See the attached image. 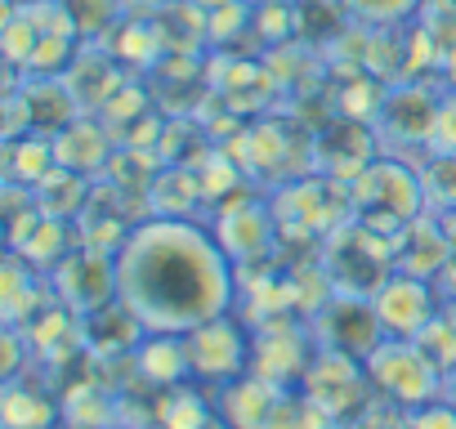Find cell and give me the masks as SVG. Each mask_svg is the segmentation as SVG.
Segmentation results:
<instances>
[{"label":"cell","mask_w":456,"mask_h":429,"mask_svg":"<svg viewBox=\"0 0 456 429\" xmlns=\"http://www.w3.org/2000/svg\"><path fill=\"white\" fill-rule=\"evenodd\" d=\"M112 260L117 300L143 322V331L188 336L238 304V264L219 247L215 229L197 220L148 214L126 233Z\"/></svg>","instance_id":"6da1fadb"},{"label":"cell","mask_w":456,"mask_h":429,"mask_svg":"<svg viewBox=\"0 0 456 429\" xmlns=\"http://www.w3.org/2000/svg\"><path fill=\"white\" fill-rule=\"evenodd\" d=\"M349 201H354V220L380 238H398L407 224H416L425 210V188H420V170L407 166L403 157H376L354 183H349Z\"/></svg>","instance_id":"7a4b0ae2"},{"label":"cell","mask_w":456,"mask_h":429,"mask_svg":"<svg viewBox=\"0 0 456 429\" xmlns=\"http://www.w3.org/2000/svg\"><path fill=\"white\" fill-rule=\"evenodd\" d=\"M318 260H322L336 295H367L371 300L376 287L394 273V242L362 229L358 220H349L331 238H322Z\"/></svg>","instance_id":"3957f363"},{"label":"cell","mask_w":456,"mask_h":429,"mask_svg":"<svg viewBox=\"0 0 456 429\" xmlns=\"http://www.w3.org/2000/svg\"><path fill=\"white\" fill-rule=\"evenodd\" d=\"M367 376H371L376 398H385V402H394L403 411H416V407L443 398V371L416 349V340L385 336L367 353Z\"/></svg>","instance_id":"277c9868"},{"label":"cell","mask_w":456,"mask_h":429,"mask_svg":"<svg viewBox=\"0 0 456 429\" xmlns=\"http://www.w3.org/2000/svg\"><path fill=\"white\" fill-rule=\"evenodd\" d=\"M192 380L201 389H228L233 380L251 376V322H238L233 313H219L183 336Z\"/></svg>","instance_id":"5b68a950"},{"label":"cell","mask_w":456,"mask_h":429,"mask_svg":"<svg viewBox=\"0 0 456 429\" xmlns=\"http://www.w3.org/2000/svg\"><path fill=\"white\" fill-rule=\"evenodd\" d=\"M300 393L309 402H318L336 425H354L362 416V407L376 398L367 362L345 353V349H327V344H318V353H314V362L300 380Z\"/></svg>","instance_id":"8992f818"},{"label":"cell","mask_w":456,"mask_h":429,"mask_svg":"<svg viewBox=\"0 0 456 429\" xmlns=\"http://www.w3.org/2000/svg\"><path fill=\"white\" fill-rule=\"evenodd\" d=\"M314 353H318V336L305 318L278 313V318L251 322V376L300 389Z\"/></svg>","instance_id":"52a82bcc"},{"label":"cell","mask_w":456,"mask_h":429,"mask_svg":"<svg viewBox=\"0 0 456 429\" xmlns=\"http://www.w3.org/2000/svg\"><path fill=\"white\" fill-rule=\"evenodd\" d=\"M215 238L219 247L228 251L238 269L242 264H260V260H273V247H278V206H269L265 197H251V192H238L233 201H224L215 210Z\"/></svg>","instance_id":"ba28073f"},{"label":"cell","mask_w":456,"mask_h":429,"mask_svg":"<svg viewBox=\"0 0 456 429\" xmlns=\"http://www.w3.org/2000/svg\"><path fill=\"white\" fill-rule=\"evenodd\" d=\"M50 287L59 295V304H68L72 313L90 318L99 309H108L117 300V260L108 251L94 247H72L54 269H50Z\"/></svg>","instance_id":"9c48e42d"},{"label":"cell","mask_w":456,"mask_h":429,"mask_svg":"<svg viewBox=\"0 0 456 429\" xmlns=\"http://www.w3.org/2000/svg\"><path fill=\"white\" fill-rule=\"evenodd\" d=\"M380 152V134L371 121H358V117H336L327 121L318 134H314V166L318 174H331L340 183H354Z\"/></svg>","instance_id":"30bf717a"},{"label":"cell","mask_w":456,"mask_h":429,"mask_svg":"<svg viewBox=\"0 0 456 429\" xmlns=\"http://www.w3.org/2000/svg\"><path fill=\"white\" fill-rule=\"evenodd\" d=\"M309 327H314L318 344L345 349V353H354V358H362V362H367V353L385 340V327H380V318H376V309H371L367 295H336V291H331L327 304L309 318Z\"/></svg>","instance_id":"8fae6325"},{"label":"cell","mask_w":456,"mask_h":429,"mask_svg":"<svg viewBox=\"0 0 456 429\" xmlns=\"http://www.w3.org/2000/svg\"><path fill=\"white\" fill-rule=\"evenodd\" d=\"M438 282H425V278H411V273H389L380 287H376V295H371V309H376V318H380V327H385V336H394V340H416L425 327H429V318L438 313V291H434Z\"/></svg>","instance_id":"7c38bea8"},{"label":"cell","mask_w":456,"mask_h":429,"mask_svg":"<svg viewBox=\"0 0 456 429\" xmlns=\"http://www.w3.org/2000/svg\"><path fill=\"white\" fill-rule=\"evenodd\" d=\"M434 117H438V94L420 81H403L385 90V103L376 112V134L380 143H420L425 152L434 148Z\"/></svg>","instance_id":"4fadbf2b"},{"label":"cell","mask_w":456,"mask_h":429,"mask_svg":"<svg viewBox=\"0 0 456 429\" xmlns=\"http://www.w3.org/2000/svg\"><path fill=\"white\" fill-rule=\"evenodd\" d=\"M447 224L438 214H420L416 224H407L398 238H394V269L398 273H411V278H425V282H438L443 269H447Z\"/></svg>","instance_id":"5bb4252c"},{"label":"cell","mask_w":456,"mask_h":429,"mask_svg":"<svg viewBox=\"0 0 456 429\" xmlns=\"http://www.w3.org/2000/svg\"><path fill=\"white\" fill-rule=\"evenodd\" d=\"M54 157L63 170H77V174H99L112 166L117 148H112V130L94 117V112H81L72 125H63L54 134Z\"/></svg>","instance_id":"9a60e30c"},{"label":"cell","mask_w":456,"mask_h":429,"mask_svg":"<svg viewBox=\"0 0 456 429\" xmlns=\"http://www.w3.org/2000/svg\"><path fill=\"white\" fill-rule=\"evenodd\" d=\"M130 367H134L139 384H148V389H175V384L192 380L183 336H166V331H148L139 340V349L130 353Z\"/></svg>","instance_id":"2e32d148"},{"label":"cell","mask_w":456,"mask_h":429,"mask_svg":"<svg viewBox=\"0 0 456 429\" xmlns=\"http://www.w3.org/2000/svg\"><path fill=\"white\" fill-rule=\"evenodd\" d=\"M143 336H148L143 322L121 300H112L108 309L86 318V349H90V358H130Z\"/></svg>","instance_id":"e0dca14e"},{"label":"cell","mask_w":456,"mask_h":429,"mask_svg":"<svg viewBox=\"0 0 456 429\" xmlns=\"http://www.w3.org/2000/svg\"><path fill=\"white\" fill-rule=\"evenodd\" d=\"M0 416H5V429H59L63 398H54L41 384H23L14 376L5 380V393H0Z\"/></svg>","instance_id":"ac0fdd59"},{"label":"cell","mask_w":456,"mask_h":429,"mask_svg":"<svg viewBox=\"0 0 456 429\" xmlns=\"http://www.w3.org/2000/svg\"><path fill=\"white\" fill-rule=\"evenodd\" d=\"M54 166H59V157H54V134L28 130V134H19V139L5 143V183L37 188Z\"/></svg>","instance_id":"d6986e66"},{"label":"cell","mask_w":456,"mask_h":429,"mask_svg":"<svg viewBox=\"0 0 456 429\" xmlns=\"http://www.w3.org/2000/svg\"><path fill=\"white\" fill-rule=\"evenodd\" d=\"M215 416L219 411L206 398V389L197 380H188V384L161 389V398H157V425L152 429H206Z\"/></svg>","instance_id":"ffe728a7"},{"label":"cell","mask_w":456,"mask_h":429,"mask_svg":"<svg viewBox=\"0 0 456 429\" xmlns=\"http://www.w3.org/2000/svg\"><path fill=\"white\" fill-rule=\"evenodd\" d=\"M420 170V188H425V210L447 220L456 214V152H425Z\"/></svg>","instance_id":"44dd1931"},{"label":"cell","mask_w":456,"mask_h":429,"mask_svg":"<svg viewBox=\"0 0 456 429\" xmlns=\"http://www.w3.org/2000/svg\"><path fill=\"white\" fill-rule=\"evenodd\" d=\"M416 349H420L443 376L456 371V309H452V304L429 318V327L416 336Z\"/></svg>","instance_id":"7402d4cb"},{"label":"cell","mask_w":456,"mask_h":429,"mask_svg":"<svg viewBox=\"0 0 456 429\" xmlns=\"http://www.w3.org/2000/svg\"><path fill=\"white\" fill-rule=\"evenodd\" d=\"M336 5H340L354 23H367V28H403L407 19L420 14L425 0H336Z\"/></svg>","instance_id":"603a6c76"},{"label":"cell","mask_w":456,"mask_h":429,"mask_svg":"<svg viewBox=\"0 0 456 429\" xmlns=\"http://www.w3.org/2000/svg\"><path fill=\"white\" fill-rule=\"evenodd\" d=\"M407 429H456V407L447 398H434V402L407 411Z\"/></svg>","instance_id":"cb8c5ba5"},{"label":"cell","mask_w":456,"mask_h":429,"mask_svg":"<svg viewBox=\"0 0 456 429\" xmlns=\"http://www.w3.org/2000/svg\"><path fill=\"white\" fill-rule=\"evenodd\" d=\"M429 152H456V90L438 99V117H434V148Z\"/></svg>","instance_id":"d4e9b609"},{"label":"cell","mask_w":456,"mask_h":429,"mask_svg":"<svg viewBox=\"0 0 456 429\" xmlns=\"http://www.w3.org/2000/svg\"><path fill=\"white\" fill-rule=\"evenodd\" d=\"M447 247H452V255H447V269H443V278H438V287H443V295L447 300H456V214H447Z\"/></svg>","instance_id":"484cf974"},{"label":"cell","mask_w":456,"mask_h":429,"mask_svg":"<svg viewBox=\"0 0 456 429\" xmlns=\"http://www.w3.org/2000/svg\"><path fill=\"white\" fill-rule=\"evenodd\" d=\"M420 14H434V19H456V0H425Z\"/></svg>","instance_id":"4316f807"},{"label":"cell","mask_w":456,"mask_h":429,"mask_svg":"<svg viewBox=\"0 0 456 429\" xmlns=\"http://www.w3.org/2000/svg\"><path fill=\"white\" fill-rule=\"evenodd\" d=\"M443 398L456 407V371H452V376H443Z\"/></svg>","instance_id":"83f0119b"},{"label":"cell","mask_w":456,"mask_h":429,"mask_svg":"<svg viewBox=\"0 0 456 429\" xmlns=\"http://www.w3.org/2000/svg\"><path fill=\"white\" fill-rule=\"evenodd\" d=\"M206 429H228V420H224V416H215V420H210Z\"/></svg>","instance_id":"f1b7e54d"},{"label":"cell","mask_w":456,"mask_h":429,"mask_svg":"<svg viewBox=\"0 0 456 429\" xmlns=\"http://www.w3.org/2000/svg\"><path fill=\"white\" fill-rule=\"evenodd\" d=\"M152 5H157V10H161V5H170V0H152Z\"/></svg>","instance_id":"f546056e"},{"label":"cell","mask_w":456,"mask_h":429,"mask_svg":"<svg viewBox=\"0 0 456 429\" xmlns=\"http://www.w3.org/2000/svg\"><path fill=\"white\" fill-rule=\"evenodd\" d=\"M447 304H452V309H456V300H447Z\"/></svg>","instance_id":"4dcf8cb0"}]
</instances>
